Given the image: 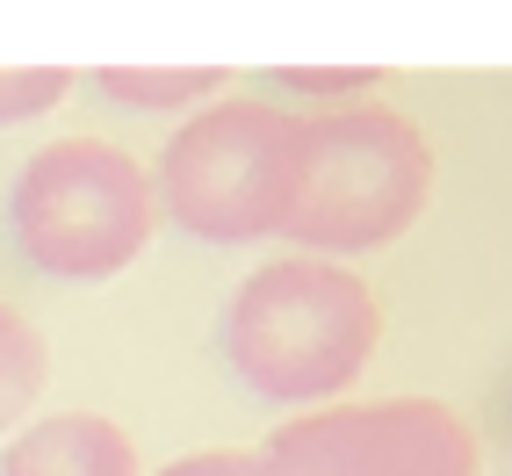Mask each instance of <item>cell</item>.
Listing matches in <instances>:
<instances>
[{
    "label": "cell",
    "mask_w": 512,
    "mask_h": 476,
    "mask_svg": "<svg viewBox=\"0 0 512 476\" xmlns=\"http://www.w3.org/2000/svg\"><path fill=\"white\" fill-rule=\"evenodd\" d=\"M296 152H303V116L260 94H217L181 116V130L159 152L152 202L174 231L202 246H253L282 238L289 202H296Z\"/></svg>",
    "instance_id": "3957f363"
},
{
    "label": "cell",
    "mask_w": 512,
    "mask_h": 476,
    "mask_svg": "<svg viewBox=\"0 0 512 476\" xmlns=\"http://www.w3.org/2000/svg\"><path fill=\"white\" fill-rule=\"evenodd\" d=\"M8 224L37 275L109 282L152 246L159 202L145 166L109 138H58L29 152L8 195Z\"/></svg>",
    "instance_id": "277c9868"
},
{
    "label": "cell",
    "mask_w": 512,
    "mask_h": 476,
    "mask_svg": "<svg viewBox=\"0 0 512 476\" xmlns=\"http://www.w3.org/2000/svg\"><path fill=\"white\" fill-rule=\"evenodd\" d=\"M275 87L289 101H332V109H347V101H375L383 73H375V65H347V73H325V65H275Z\"/></svg>",
    "instance_id": "30bf717a"
},
{
    "label": "cell",
    "mask_w": 512,
    "mask_h": 476,
    "mask_svg": "<svg viewBox=\"0 0 512 476\" xmlns=\"http://www.w3.org/2000/svg\"><path fill=\"white\" fill-rule=\"evenodd\" d=\"M159 476H275V469H267L260 455H246V448H202V455H181Z\"/></svg>",
    "instance_id": "8fae6325"
},
{
    "label": "cell",
    "mask_w": 512,
    "mask_h": 476,
    "mask_svg": "<svg viewBox=\"0 0 512 476\" xmlns=\"http://www.w3.org/2000/svg\"><path fill=\"white\" fill-rule=\"evenodd\" d=\"M65 94H73V73H65V65H8V73H0V130L37 123Z\"/></svg>",
    "instance_id": "9c48e42d"
},
{
    "label": "cell",
    "mask_w": 512,
    "mask_h": 476,
    "mask_svg": "<svg viewBox=\"0 0 512 476\" xmlns=\"http://www.w3.org/2000/svg\"><path fill=\"white\" fill-rule=\"evenodd\" d=\"M94 87L109 101H123V109H174V116L231 94V80L210 73V65H181V73H174V65H166V73H145V65H101Z\"/></svg>",
    "instance_id": "52a82bcc"
},
{
    "label": "cell",
    "mask_w": 512,
    "mask_h": 476,
    "mask_svg": "<svg viewBox=\"0 0 512 476\" xmlns=\"http://www.w3.org/2000/svg\"><path fill=\"white\" fill-rule=\"evenodd\" d=\"M44 383H51V347H44V332L29 325L15 303H0V433L37 412Z\"/></svg>",
    "instance_id": "ba28073f"
},
{
    "label": "cell",
    "mask_w": 512,
    "mask_h": 476,
    "mask_svg": "<svg viewBox=\"0 0 512 476\" xmlns=\"http://www.w3.org/2000/svg\"><path fill=\"white\" fill-rule=\"evenodd\" d=\"M383 311L361 275L311 253L267 260L224 303V361L267 404H332L361 383Z\"/></svg>",
    "instance_id": "6da1fadb"
},
{
    "label": "cell",
    "mask_w": 512,
    "mask_h": 476,
    "mask_svg": "<svg viewBox=\"0 0 512 476\" xmlns=\"http://www.w3.org/2000/svg\"><path fill=\"white\" fill-rule=\"evenodd\" d=\"M0 476H138V440L101 412H51L0 448Z\"/></svg>",
    "instance_id": "8992f818"
},
{
    "label": "cell",
    "mask_w": 512,
    "mask_h": 476,
    "mask_svg": "<svg viewBox=\"0 0 512 476\" xmlns=\"http://www.w3.org/2000/svg\"><path fill=\"white\" fill-rule=\"evenodd\" d=\"M433 195V145L390 101H347V109L303 116L296 152V202L282 238L318 253H375L419 224Z\"/></svg>",
    "instance_id": "7a4b0ae2"
},
{
    "label": "cell",
    "mask_w": 512,
    "mask_h": 476,
    "mask_svg": "<svg viewBox=\"0 0 512 476\" xmlns=\"http://www.w3.org/2000/svg\"><path fill=\"white\" fill-rule=\"evenodd\" d=\"M275 476H484V440L440 397H368L267 433Z\"/></svg>",
    "instance_id": "5b68a950"
}]
</instances>
